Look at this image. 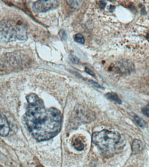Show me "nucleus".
Here are the masks:
<instances>
[{"mask_svg":"<svg viewBox=\"0 0 149 167\" xmlns=\"http://www.w3.org/2000/svg\"><path fill=\"white\" fill-rule=\"evenodd\" d=\"M26 99L28 105L24 122L33 137L43 141L57 136L61 127L60 112L55 108H45L43 100L35 94H29Z\"/></svg>","mask_w":149,"mask_h":167,"instance_id":"nucleus-1","label":"nucleus"},{"mask_svg":"<svg viewBox=\"0 0 149 167\" xmlns=\"http://www.w3.org/2000/svg\"><path fill=\"white\" fill-rule=\"evenodd\" d=\"M121 138V137L118 132L107 130L94 132L92 136L94 143L101 151L108 153L116 149Z\"/></svg>","mask_w":149,"mask_h":167,"instance_id":"nucleus-2","label":"nucleus"},{"mask_svg":"<svg viewBox=\"0 0 149 167\" xmlns=\"http://www.w3.org/2000/svg\"><path fill=\"white\" fill-rule=\"evenodd\" d=\"M28 38L27 31L21 25L12 21H4L0 24V41L4 43L16 40L25 41Z\"/></svg>","mask_w":149,"mask_h":167,"instance_id":"nucleus-3","label":"nucleus"},{"mask_svg":"<svg viewBox=\"0 0 149 167\" xmlns=\"http://www.w3.org/2000/svg\"><path fill=\"white\" fill-rule=\"evenodd\" d=\"M74 112V116L76 118V119L80 121L81 122H89L93 121L95 118V114L91 111L82 107L76 108Z\"/></svg>","mask_w":149,"mask_h":167,"instance_id":"nucleus-4","label":"nucleus"},{"mask_svg":"<svg viewBox=\"0 0 149 167\" xmlns=\"http://www.w3.org/2000/svg\"><path fill=\"white\" fill-rule=\"evenodd\" d=\"M57 0H40L34 4V9L36 12H45L54 9L58 6Z\"/></svg>","mask_w":149,"mask_h":167,"instance_id":"nucleus-5","label":"nucleus"},{"mask_svg":"<svg viewBox=\"0 0 149 167\" xmlns=\"http://www.w3.org/2000/svg\"><path fill=\"white\" fill-rule=\"evenodd\" d=\"M10 131V127L7 120L0 114V135L2 137L7 136Z\"/></svg>","mask_w":149,"mask_h":167,"instance_id":"nucleus-6","label":"nucleus"},{"mask_svg":"<svg viewBox=\"0 0 149 167\" xmlns=\"http://www.w3.org/2000/svg\"><path fill=\"white\" fill-rule=\"evenodd\" d=\"M143 148V143L139 139H135L133 141L132 145V152L134 154L139 153Z\"/></svg>","mask_w":149,"mask_h":167,"instance_id":"nucleus-7","label":"nucleus"},{"mask_svg":"<svg viewBox=\"0 0 149 167\" xmlns=\"http://www.w3.org/2000/svg\"><path fill=\"white\" fill-rule=\"evenodd\" d=\"M106 96L109 100L116 102V103H118L120 105H121L122 103V101L121 100L118 94L116 93H108L106 94Z\"/></svg>","mask_w":149,"mask_h":167,"instance_id":"nucleus-8","label":"nucleus"},{"mask_svg":"<svg viewBox=\"0 0 149 167\" xmlns=\"http://www.w3.org/2000/svg\"><path fill=\"white\" fill-rule=\"evenodd\" d=\"M73 147L79 151H82L84 148V145L81 140L78 138H75L72 141Z\"/></svg>","mask_w":149,"mask_h":167,"instance_id":"nucleus-9","label":"nucleus"},{"mask_svg":"<svg viewBox=\"0 0 149 167\" xmlns=\"http://www.w3.org/2000/svg\"><path fill=\"white\" fill-rule=\"evenodd\" d=\"M134 119L138 125L141 128H144L148 126V124H147L146 121H144L143 119H142V118H140L138 115H135L134 116Z\"/></svg>","mask_w":149,"mask_h":167,"instance_id":"nucleus-10","label":"nucleus"},{"mask_svg":"<svg viewBox=\"0 0 149 167\" xmlns=\"http://www.w3.org/2000/svg\"><path fill=\"white\" fill-rule=\"evenodd\" d=\"M68 4L72 7L78 8L81 6L82 0H67Z\"/></svg>","mask_w":149,"mask_h":167,"instance_id":"nucleus-11","label":"nucleus"},{"mask_svg":"<svg viewBox=\"0 0 149 167\" xmlns=\"http://www.w3.org/2000/svg\"><path fill=\"white\" fill-rule=\"evenodd\" d=\"M74 40L77 43L80 44H83L85 42V39L83 35L80 33H78L75 35Z\"/></svg>","mask_w":149,"mask_h":167,"instance_id":"nucleus-12","label":"nucleus"},{"mask_svg":"<svg viewBox=\"0 0 149 167\" xmlns=\"http://www.w3.org/2000/svg\"><path fill=\"white\" fill-rule=\"evenodd\" d=\"M68 58H69V60L72 62L73 63L76 64H77L79 63V59L78 57L76 56H75V55H72V54H70L68 56Z\"/></svg>","mask_w":149,"mask_h":167,"instance_id":"nucleus-13","label":"nucleus"},{"mask_svg":"<svg viewBox=\"0 0 149 167\" xmlns=\"http://www.w3.org/2000/svg\"><path fill=\"white\" fill-rule=\"evenodd\" d=\"M142 113L143 115H145L146 117L149 118V109L148 108H143L142 109Z\"/></svg>","mask_w":149,"mask_h":167,"instance_id":"nucleus-14","label":"nucleus"},{"mask_svg":"<svg viewBox=\"0 0 149 167\" xmlns=\"http://www.w3.org/2000/svg\"><path fill=\"white\" fill-rule=\"evenodd\" d=\"M85 71L87 72V74H89V75H90L92 76L95 77V74L94 72L92 71V70L90 69V68H88V67H86L85 68Z\"/></svg>","mask_w":149,"mask_h":167,"instance_id":"nucleus-15","label":"nucleus"},{"mask_svg":"<svg viewBox=\"0 0 149 167\" xmlns=\"http://www.w3.org/2000/svg\"><path fill=\"white\" fill-rule=\"evenodd\" d=\"M89 81H90L92 84H93V85H94L95 86L97 87V88H99V89H103V88H102V87L99 85V84L97 83L96 82H95V81H94L90 80Z\"/></svg>","mask_w":149,"mask_h":167,"instance_id":"nucleus-16","label":"nucleus"},{"mask_svg":"<svg viewBox=\"0 0 149 167\" xmlns=\"http://www.w3.org/2000/svg\"><path fill=\"white\" fill-rule=\"evenodd\" d=\"M100 6L102 7H105L106 6V3L103 1H101L100 3Z\"/></svg>","mask_w":149,"mask_h":167,"instance_id":"nucleus-17","label":"nucleus"},{"mask_svg":"<svg viewBox=\"0 0 149 167\" xmlns=\"http://www.w3.org/2000/svg\"><path fill=\"white\" fill-rule=\"evenodd\" d=\"M147 39H148V41L149 42V34H147Z\"/></svg>","mask_w":149,"mask_h":167,"instance_id":"nucleus-18","label":"nucleus"}]
</instances>
